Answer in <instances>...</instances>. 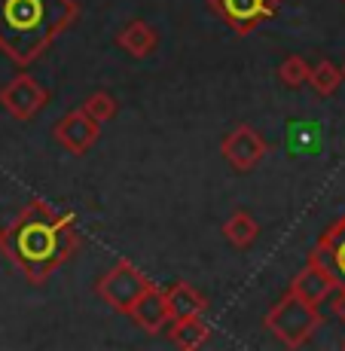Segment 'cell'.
Instances as JSON below:
<instances>
[{"label": "cell", "mask_w": 345, "mask_h": 351, "mask_svg": "<svg viewBox=\"0 0 345 351\" xmlns=\"http://www.w3.org/2000/svg\"><path fill=\"white\" fill-rule=\"evenodd\" d=\"M77 245V214L56 211L40 199L28 202L12 223L0 226V251L34 285H43L52 272H58Z\"/></svg>", "instance_id": "cell-1"}, {"label": "cell", "mask_w": 345, "mask_h": 351, "mask_svg": "<svg viewBox=\"0 0 345 351\" xmlns=\"http://www.w3.org/2000/svg\"><path fill=\"white\" fill-rule=\"evenodd\" d=\"M77 22V0H0V56L28 67Z\"/></svg>", "instance_id": "cell-2"}, {"label": "cell", "mask_w": 345, "mask_h": 351, "mask_svg": "<svg viewBox=\"0 0 345 351\" xmlns=\"http://www.w3.org/2000/svg\"><path fill=\"white\" fill-rule=\"evenodd\" d=\"M266 330H272V336H278L287 348H302L309 346V339L324 327V315L318 312V306L300 300L296 293H284L266 315Z\"/></svg>", "instance_id": "cell-3"}, {"label": "cell", "mask_w": 345, "mask_h": 351, "mask_svg": "<svg viewBox=\"0 0 345 351\" xmlns=\"http://www.w3.org/2000/svg\"><path fill=\"white\" fill-rule=\"evenodd\" d=\"M147 287H150V278H147L138 266L119 260L117 266L107 269V272L98 278L95 293H98V300L104 302V306H110L113 312L128 315L132 312V306L138 302V296L144 293Z\"/></svg>", "instance_id": "cell-4"}, {"label": "cell", "mask_w": 345, "mask_h": 351, "mask_svg": "<svg viewBox=\"0 0 345 351\" xmlns=\"http://www.w3.org/2000/svg\"><path fill=\"white\" fill-rule=\"evenodd\" d=\"M208 3H211V10L217 12L235 34L248 37V34H254L263 22L278 16L281 0H208Z\"/></svg>", "instance_id": "cell-5"}, {"label": "cell", "mask_w": 345, "mask_h": 351, "mask_svg": "<svg viewBox=\"0 0 345 351\" xmlns=\"http://www.w3.org/2000/svg\"><path fill=\"white\" fill-rule=\"evenodd\" d=\"M223 159L229 162V168L239 174H248L266 159L269 144L257 128L251 125H235L229 134H223V144H220Z\"/></svg>", "instance_id": "cell-6"}, {"label": "cell", "mask_w": 345, "mask_h": 351, "mask_svg": "<svg viewBox=\"0 0 345 351\" xmlns=\"http://www.w3.org/2000/svg\"><path fill=\"white\" fill-rule=\"evenodd\" d=\"M49 101V92L40 80L28 77V73H19L10 83L0 86V107L10 113L12 119H34Z\"/></svg>", "instance_id": "cell-7"}, {"label": "cell", "mask_w": 345, "mask_h": 351, "mask_svg": "<svg viewBox=\"0 0 345 351\" xmlns=\"http://www.w3.org/2000/svg\"><path fill=\"white\" fill-rule=\"evenodd\" d=\"M98 132H101V125L95 123V119L83 110V107H77V110H67L64 117L56 123V128H52L56 141L64 147L67 153H73V156H83V153H89L92 144L98 141Z\"/></svg>", "instance_id": "cell-8"}, {"label": "cell", "mask_w": 345, "mask_h": 351, "mask_svg": "<svg viewBox=\"0 0 345 351\" xmlns=\"http://www.w3.org/2000/svg\"><path fill=\"white\" fill-rule=\"evenodd\" d=\"M309 263L321 266L336 281V287L345 285V214L318 239V245L309 254Z\"/></svg>", "instance_id": "cell-9"}, {"label": "cell", "mask_w": 345, "mask_h": 351, "mask_svg": "<svg viewBox=\"0 0 345 351\" xmlns=\"http://www.w3.org/2000/svg\"><path fill=\"white\" fill-rule=\"evenodd\" d=\"M128 318L138 324L141 330H147V333H162V330L168 327V321H171V308H168L165 290L150 285L138 296V302L132 306Z\"/></svg>", "instance_id": "cell-10"}, {"label": "cell", "mask_w": 345, "mask_h": 351, "mask_svg": "<svg viewBox=\"0 0 345 351\" xmlns=\"http://www.w3.org/2000/svg\"><path fill=\"white\" fill-rule=\"evenodd\" d=\"M333 290H336V281L330 278L321 266H315V263H306V269H302V272L290 281V293H296L300 300L312 302V306L327 302Z\"/></svg>", "instance_id": "cell-11"}, {"label": "cell", "mask_w": 345, "mask_h": 351, "mask_svg": "<svg viewBox=\"0 0 345 351\" xmlns=\"http://www.w3.org/2000/svg\"><path fill=\"white\" fill-rule=\"evenodd\" d=\"M156 43H159L156 31H153L144 19H134V22H128L126 28L117 34V46L123 52H128L132 58H147L150 52H156Z\"/></svg>", "instance_id": "cell-12"}, {"label": "cell", "mask_w": 345, "mask_h": 351, "mask_svg": "<svg viewBox=\"0 0 345 351\" xmlns=\"http://www.w3.org/2000/svg\"><path fill=\"white\" fill-rule=\"evenodd\" d=\"M168 339H171L178 348L193 351V348H202L208 339H211V327L202 321V315L171 318V321H168Z\"/></svg>", "instance_id": "cell-13"}, {"label": "cell", "mask_w": 345, "mask_h": 351, "mask_svg": "<svg viewBox=\"0 0 345 351\" xmlns=\"http://www.w3.org/2000/svg\"><path fill=\"white\" fill-rule=\"evenodd\" d=\"M165 300H168V308H171V318L205 315V308H208L205 293H199L195 287H189L187 281H178V285L165 287Z\"/></svg>", "instance_id": "cell-14"}, {"label": "cell", "mask_w": 345, "mask_h": 351, "mask_svg": "<svg viewBox=\"0 0 345 351\" xmlns=\"http://www.w3.org/2000/svg\"><path fill=\"white\" fill-rule=\"evenodd\" d=\"M223 235H226V241L233 247L248 251V247L257 241V235H260V226H257L254 214H248L245 208H235V211L229 214V220L223 223Z\"/></svg>", "instance_id": "cell-15"}, {"label": "cell", "mask_w": 345, "mask_h": 351, "mask_svg": "<svg viewBox=\"0 0 345 351\" xmlns=\"http://www.w3.org/2000/svg\"><path fill=\"white\" fill-rule=\"evenodd\" d=\"M342 83V71L333 62H318L312 71H309V86L318 92L321 98H330Z\"/></svg>", "instance_id": "cell-16"}, {"label": "cell", "mask_w": 345, "mask_h": 351, "mask_svg": "<svg viewBox=\"0 0 345 351\" xmlns=\"http://www.w3.org/2000/svg\"><path fill=\"white\" fill-rule=\"evenodd\" d=\"M80 107H83V110L89 113V117H92L98 125H104V123H110V119H117V113H119L117 98H113L110 92H104V89H101V92H92V95L86 98Z\"/></svg>", "instance_id": "cell-17"}, {"label": "cell", "mask_w": 345, "mask_h": 351, "mask_svg": "<svg viewBox=\"0 0 345 351\" xmlns=\"http://www.w3.org/2000/svg\"><path fill=\"white\" fill-rule=\"evenodd\" d=\"M309 62L302 56H287L284 62L278 64V80L287 89H300V86H306L309 83Z\"/></svg>", "instance_id": "cell-18"}, {"label": "cell", "mask_w": 345, "mask_h": 351, "mask_svg": "<svg viewBox=\"0 0 345 351\" xmlns=\"http://www.w3.org/2000/svg\"><path fill=\"white\" fill-rule=\"evenodd\" d=\"M330 312L345 324V285H340L333 293H330Z\"/></svg>", "instance_id": "cell-19"}, {"label": "cell", "mask_w": 345, "mask_h": 351, "mask_svg": "<svg viewBox=\"0 0 345 351\" xmlns=\"http://www.w3.org/2000/svg\"><path fill=\"white\" fill-rule=\"evenodd\" d=\"M340 71H342V80H345V67H340Z\"/></svg>", "instance_id": "cell-20"}, {"label": "cell", "mask_w": 345, "mask_h": 351, "mask_svg": "<svg viewBox=\"0 0 345 351\" xmlns=\"http://www.w3.org/2000/svg\"><path fill=\"white\" fill-rule=\"evenodd\" d=\"M342 348H345V342H342Z\"/></svg>", "instance_id": "cell-21"}, {"label": "cell", "mask_w": 345, "mask_h": 351, "mask_svg": "<svg viewBox=\"0 0 345 351\" xmlns=\"http://www.w3.org/2000/svg\"><path fill=\"white\" fill-rule=\"evenodd\" d=\"M342 3H345V0H342Z\"/></svg>", "instance_id": "cell-22"}]
</instances>
